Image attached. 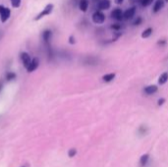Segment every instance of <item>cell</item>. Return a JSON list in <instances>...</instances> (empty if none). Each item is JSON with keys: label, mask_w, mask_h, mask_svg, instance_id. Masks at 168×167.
<instances>
[{"label": "cell", "mask_w": 168, "mask_h": 167, "mask_svg": "<svg viewBox=\"0 0 168 167\" xmlns=\"http://www.w3.org/2000/svg\"><path fill=\"white\" fill-rule=\"evenodd\" d=\"M53 9H54V5H53L52 3L47 4L46 6H44V8L41 11V13H39V14H38L37 16L34 17V21H39V20L43 19L44 17L49 16V15L51 14V13H52Z\"/></svg>", "instance_id": "cell-1"}, {"label": "cell", "mask_w": 168, "mask_h": 167, "mask_svg": "<svg viewBox=\"0 0 168 167\" xmlns=\"http://www.w3.org/2000/svg\"><path fill=\"white\" fill-rule=\"evenodd\" d=\"M11 17V9L4 5H0V21L1 23H6Z\"/></svg>", "instance_id": "cell-2"}, {"label": "cell", "mask_w": 168, "mask_h": 167, "mask_svg": "<svg viewBox=\"0 0 168 167\" xmlns=\"http://www.w3.org/2000/svg\"><path fill=\"white\" fill-rule=\"evenodd\" d=\"M32 57H30V55L28 53V52L26 51H23L20 53V60H21V63L22 65L24 66L25 68H27L29 66V64L30 63V61H32Z\"/></svg>", "instance_id": "cell-3"}, {"label": "cell", "mask_w": 168, "mask_h": 167, "mask_svg": "<svg viewBox=\"0 0 168 167\" xmlns=\"http://www.w3.org/2000/svg\"><path fill=\"white\" fill-rule=\"evenodd\" d=\"M38 67H39V59L37 58V57H34V58L32 59V61H30V63L29 64L28 67L26 68V70L28 73H33Z\"/></svg>", "instance_id": "cell-4"}, {"label": "cell", "mask_w": 168, "mask_h": 167, "mask_svg": "<svg viewBox=\"0 0 168 167\" xmlns=\"http://www.w3.org/2000/svg\"><path fill=\"white\" fill-rule=\"evenodd\" d=\"M92 21H94L95 24H102L105 21V15L102 12L96 11L94 13V15H92Z\"/></svg>", "instance_id": "cell-5"}, {"label": "cell", "mask_w": 168, "mask_h": 167, "mask_svg": "<svg viewBox=\"0 0 168 167\" xmlns=\"http://www.w3.org/2000/svg\"><path fill=\"white\" fill-rule=\"evenodd\" d=\"M52 36H53L52 30H49V29L44 30L43 32H42V34H41L43 41L45 42L46 44H49V43H50V41H51V38H52Z\"/></svg>", "instance_id": "cell-6"}, {"label": "cell", "mask_w": 168, "mask_h": 167, "mask_svg": "<svg viewBox=\"0 0 168 167\" xmlns=\"http://www.w3.org/2000/svg\"><path fill=\"white\" fill-rule=\"evenodd\" d=\"M111 17L115 20H118V21H121L123 19V12L121 9H119V8H116V9H114L111 13Z\"/></svg>", "instance_id": "cell-7"}, {"label": "cell", "mask_w": 168, "mask_h": 167, "mask_svg": "<svg viewBox=\"0 0 168 167\" xmlns=\"http://www.w3.org/2000/svg\"><path fill=\"white\" fill-rule=\"evenodd\" d=\"M135 14H136V7H131L124 13V18L126 20H131L135 16Z\"/></svg>", "instance_id": "cell-8"}, {"label": "cell", "mask_w": 168, "mask_h": 167, "mask_svg": "<svg viewBox=\"0 0 168 167\" xmlns=\"http://www.w3.org/2000/svg\"><path fill=\"white\" fill-rule=\"evenodd\" d=\"M17 79V74L15 72H12V71H8L5 74V81L7 83H11V82H14Z\"/></svg>", "instance_id": "cell-9"}, {"label": "cell", "mask_w": 168, "mask_h": 167, "mask_svg": "<svg viewBox=\"0 0 168 167\" xmlns=\"http://www.w3.org/2000/svg\"><path fill=\"white\" fill-rule=\"evenodd\" d=\"M164 0H156L153 6V13H157L160 11L164 7Z\"/></svg>", "instance_id": "cell-10"}, {"label": "cell", "mask_w": 168, "mask_h": 167, "mask_svg": "<svg viewBox=\"0 0 168 167\" xmlns=\"http://www.w3.org/2000/svg\"><path fill=\"white\" fill-rule=\"evenodd\" d=\"M110 7V1L109 0H100L98 2V8L100 10H107Z\"/></svg>", "instance_id": "cell-11"}, {"label": "cell", "mask_w": 168, "mask_h": 167, "mask_svg": "<svg viewBox=\"0 0 168 167\" xmlns=\"http://www.w3.org/2000/svg\"><path fill=\"white\" fill-rule=\"evenodd\" d=\"M79 8L82 12H87L88 8V0H80Z\"/></svg>", "instance_id": "cell-12"}, {"label": "cell", "mask_w": 168, "mask_h": 167, "mask_svg": "<svg viewBox=\"0 0 168 167\" xmlns=\"http://www.w3.org/2000/svg\"><path fill=\"white\" fill-rule=\"evenodd\" d=\"M157 91V87L156 86H148L147 87H145V93L147 94H152Z\"/></svg>", "instance_id": "cell-13"}, {"label": "cell", "mask_w": 168, "mask_h": 167, "mask_svg": "<svg viewBox=\"0 0 168 167\" xmlns=\"http://www.w3.org/2000/svg\"><path fill=\"white\" fill-rule=\"evenodd\" d=\"M167 81H168V72L162 73L158 78V83L160 84V85H164Z\"/></svg>", "instance_id": "cell-14"}, {"label": "cell", "mask_w": 168, "mask_h": 167, "mask_svg": "<svg viewBox=\"0 0 168 167\" xmlns=\"http://www.w3.org/2000/svg\"><path fill=\"white\" fill-rule=\"evenodd\" d=\"M115 78V74L114 73H111V74H106L102 77V80L104 82H111L113 79Z\"/></svg>", "instance_id": "cell-15"}, {"label": "cell", "mask_w": 168, "mask_h": 167, "mask_svg": "<svg viewBox=\"0 0 168 167\" xmlns=\"http://www.w3.org/2000/svg\"><path fill=\"white\" fill-rule=\"evenodd\" d=\"M148 158H149V155H144L143 156H141V159H140V164H141V166H145V164H147L148 161Z\"/></svg>", "instance_id": "cell-16"}, {"label": "cell", "mask_w": 168, "mask_h": 167, "mask_svg": "<svg viewBox=\"0 0 168 167\" xmlns=\"http://www.w3.org/2000/svg\"><path fill=\"white\" fill-rule=\"evenodd\" d=\"M152 34V28H148L147 30H144L143 34H141V37H143V38H147V37H148Z\"/></svg>", "instance_id": "cell-17"}, {"label": "cell", "mask_w": 168, "mask_h": 167, "mask_svg": "<svg viewBox=\"0 0 168 167\" xmlns=\"http://www.w3.org/2000/svg\"><path fill=\"white\" fill-rule=\"evenodd\" d=\"M10 3L13 8H15V9H17V8H19L21 6L22 4V0H10Z\"/></svg>", "instance_id": "cell-18"}, {"label": "cell", "mask_w": 168, "mask_h": 167, "mask_svg": "<svg viewBox=\"0 0 168 167\" xmlns=\"http://www.w3.org/2000/svg\"><path fill=\"white\" fill-rule=\"evenodd\" d=\"M152 1H153V0H141V4L144 7H148V6H149L150 4L152 3Z\"/></svg>", "instance_id": "cell-19"}, {"label": "cell", "mask_w": 168, "mask_h": 167, "mask_svg": "<svg viewBox=\"0 0 168 167\" xmlns=\"http://www.w3.org/2000/svg\"><path fill=\"white\" fill-rule=\"evenodd\" d=\"M77 155V149H75V148H71L70 151H68V155L69 157H73Z\"/></svg>", "instance_id": "cell-20"}, {"label": "cell", "mask_w": 168, "mask_h": 167, "mask_svg": "<svg viewBox=\"0 0 168 167\" xmlns=\"http://www.w3.org/2000/svg\"><path fill=\"white\" fill-rule=\"evenodd\" d=\"M111 28L112 30H120L121 28H122V26L121 25H119V24H113V25H111Z\"/></svg>", "instance_id": "cell-21"}, {"label": "cell", "mask_w": 168, "mask_h": 167, "mask_svg": "<svg viewBox=\"0 0 168 167\" xmlns=\"http://www.w3.org/2000/svg\"><path fill=\"white\" fill-rule=\"evenodd\" d=\"M141 21H143V20H141V17H138V18H137V20L134 22V25H135V26H139V25H141Z\"/></svg>", "instance_id": "cell-22"}, {"label": "cell", "mask_w": 168, "mask_h": 167, "mask_svg": "<svg viewBox=\"0 0 168 167\" xmlns=\"http://www.w3.org/2000/svg\"><path fill=\"white\" fill-rule=\"evenodd\" d=\"M75 42H76V41H75L74 36H70L69 37V43L70 44H75Z\"/></svg>", "instance_id": "cell-23"}, {"label": "cell", "mask_w": 168, "mask_h": 167, "mask_svg": "<svg viewBox=\"0 0 168 167\" xmlns=\"http://www.w3.org/2000/svg\"><path fill=\"white\" fill-rule=\"evenodd\" d=\"M3 87H4V81L3 79H0V94L3 91Z\"/></svg>", "instance_id": "cell-24"}, {"label": "cell", "mask_w": 168, "mask_h": 167, "mask_svg": "<svg viewBox=\"0 0 168 167\" xmlns=\"http://www.w3.org/2000/svg\"><path fill=\"white\" fill-rule=\"evenodd\" d=\"M164 101H165L164 98H160V99H159L158 101H157V103H158V105H162L163 103H164Z\"/></svg>", "instance_id": "cell-25"}, {"label": "cell", "mask_w": 168, "mask_h": 167, "mask_svg": "<svg viewBox=\"0 0 168 167\" xmlns=\"http://www.w3.org/2000/svg\"><path fill=\"white\" fill-rule=\"evenodd\" d=\"M165 43H166V41H165V39H161V41H158V44H159V45L165 44Z\"/></svg>", "instance_id": "cell-26"}, {"label": "cell", "mask_w": 168, "mask_h": 167, "mask_svg": "<svg viewBox=\"0 0 168 167\" xmlns=\"http://www.w3.org/2000/svg\"><path fill=\"white\" fill-rule=\"evenodd\" d=\"M115 2H116L117 4H121L123 2V0H115Z\"/></svg>", "instance_id": "cell-27"}, {"label": "cell", "mask_w": 168, "mask_h": 167, "mask_svg": "<svg viewBox=\"0 0 168 167\" xmlns=\"http://www.w3.org/2000/svg\"><path fill=\"white\" fill-rule=\"evenodd\" d=\"M131 1H135V0H131Z\"/></svg>", "instance_id": "cell-28"}, {"label": "cell", "mask_w": 168, "mask_h": 167, "mask_svg": "<svg viewBox=\"0 0 168 167\" xmlns=\"http://www.w3.org/2000/svg\"><path fill=\"white\" fill-rule=\"evenodd\" d=\"M164 1H168V0H164Z\"/></svg>", "instance_id": "cell-29"}, {"label": "cell", "mask_w": 168, "mask_h": 167, "mask_svg": "<svg viewBox=\"0 0 168 167\" xmlns=\"http://www.w3.org/2000/svg\"><path fill=\"white\" fill-rule=\"evenodd\" d=\"M95 1H97V0H95Z\"/></svg>", "instance_id": "cell-30"}]
</instances>
